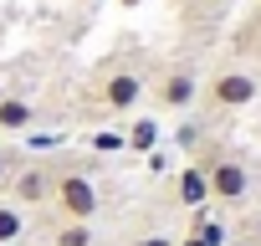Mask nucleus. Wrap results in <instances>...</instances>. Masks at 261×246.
I'll return each mask as SVG.
<instances>
[{
  "label": "nucleus",
  "instance_id": "obj_1",
  "mask_svg": "<svg viewBox=\"0 0 261 246\" xmlns=\"http://www.w3.org/2000/svg\"><path fill=\"white\" fill-rule=\"evenodd\" d=\"M190 164L205 169V180H210V200H215V205L241 210V205L251 200V169H246L241 154H230V149H220V144H200Z\"/></svg>",
  "mask_w": 261,
  "mask_h": 246
},
{
  "label": "nucleus",
  "instance_id": "obj_2",
  "mask_svg": "<svg viewBox=\"0 0 261 246\" xmlns=\"http://www.w3.org/2000/svg\"><path fill=\"white\" fill-rule=\"evenodd\" d=\"M87 92H92V103L108 108V113H134V108L144 103V92H149V72H144L139 62H102V67H92Z\"/></svg>",
  "mask_w": 261,
  "mask_h": 246
},
{
  "label": "nucleus",
  "instance_id": "obj_3",
  "mask_svg": "<svg viewBox=\"0 0 261 246\" xmlns=\"http://www.w3.org/2000/svg\"><path fill=\"white\" fill-rule=\"evenodd\" d=\"M108 210V195H102V185L92 180V175H82V169H62L57 175V190H51V200H46V220H97Z\"/></svg>",
  "mask_w": 261,
  "mask_h": 246
},
{
  "label": "nucleus",
  "instance_id": "obj_4",
  "mask_svg": "<svg viewBox=\"0 0 261 246\" xmlns=\"http://www.w3.org/2000/svg\"><path fill=\"white\" fill-rule=\"evenodd\" d=\"M57 175H62L57 159H21V169H16L11 185H6V200L21 205L26 215H41L46 200H51V190H57Z\"/></svg>",
  "mask_w": 261,
  "mask_h": 246
},
{
  "label": "nucleus",
  "instance_id": "obj_5",
  "mask_svg": "<svg viewBox=\"0 0 261 246\" xmlns=\"http://www.w3.org/2000/svg\"><path fill=\"white\" fill-rule=\"evenodd\" d=\"M200 92H205L210 108H220V113H241V108H251V103L261 97V77H256L251 67H215L210 82H205Z\"/></svg>",
  "mask_w": 261,
  "mask_h": 246
},
{
  "label": "nucleus",
  "instance_id": "obj_6",
  "mask_svg": "<svg viewBox=\"0 0 261 246\" xmlns=\"http://www.w3.org/2000/svg\"><path fill=\"white\" fill-rule=\"evenodd\" d=\"M154 108L159 113H190L200 103V67L195 62H169L159 77H154Z\"/></svg>",
  "mask_w": 261,
  "mask_h": 246
},
{
  "label": "nucleus",
  "instance_id": "obj_7",
  "mask_svg": "<svg viewBox=\"0 0 261 246\" xmlns=\"http://www.w3.org/2000/svg\"><path fill=\"white\" fill-rule=\"evenodd\" d=\"M26 241L31 246H102V231L97 220H46L41 215Z\"/></svg>",
  "mask_w": 261,
  "mask_h": 246
},
{
  "label": "nucleus",
  "instance_id": "obj_8",
  "mask_svg": "<svg viewBox=\"0 0 261 246\" xmlns=\"http://www.w3.org/2000/svg\"><path fill=\"white\" fill-rule=\"evenodd\" d=\"M31 123H36V103L26 97V92H6V97H0V134H26L31 129Z\"/></svg>",
  "mask_w": 261,
  "mask_h": 246
},
{
  "label": "nucleus",
  "instance_id": "obj_9",
  "mask_svg": "<svg viewBox=\"0 0 261 246\" xmlns=\"http://www.w3.org/2000/svg\"><path fill=\"white\" fill-rule=\"evenodd\" d=\"M174 200H179L185 210H205V200H210V180H205L200 164H185V169L174 175Z\"/></svg>",
  "mask_w": 261,
  "mask_h": 246
},
{
  "label": "nucleus",
  "instance_id": "obj_10",
  "mask_svg": "<svg viewBox=\"0 0 261 246\" xmlns=\"http://www.w3.org/2000/svg\"><path fill=\"white\" fill-rule=\"evenodd\" d=\"M26 236H31V215L0 195V246H21Z\"/></svg>",
  "mask_w": 261,
  "mask_h": 246
},
{
  "label": "nucleus",
  "instance_id": "obj_11",
  "mask_svg": "<svg viewBox=\"0 0 261 246\" xmlns=\"http://www.w3.org/2000/svg\"><path fill=\"white\" fill-rule=\"evenodd\" d=\"M123 144L134 149V154H154V144H159V123H154V118H134V123H128V134H123Z\"/></svg>",
  "mask_w": 261,
  "mask_h": 246
},
{
  "label": "nucleus",
  "instance_id": "obj_12",
  "mask_svg": "<svg viewBox=\"0 0 261 246\" xmlns=\"http://www.w3.org/2000/svg\"><path fill=\"white\" fill-rule=\"evenodd\" d=\"M21 159H26V154H16V149H6V144H0V195H6V185H11V175L21 169Z\"/></svg>",
  "mask_w": 261,
  "mask_h": 246
},
{
  "label": "nucleus",
  "instance_id": "obj_13",
  "mask_svg": "<svg viewBox=\"0 0 261 246\" xmlns=\"http://www.w3.org/2000/svg\"><path fill=\"white\" fill-rule=\"evenodd\" d=\"M174 144H179L185 154H195V149L205 144V139H200V123H179V134H174Z\"/></svg>",
  "mask_w": 261,
  "mask_h": 246
},
{
  "label": "nucleus",
  "instance_id": "obj_14",
  "mask_svg": "<svg viewBox=\"0 0 261 246\" xmlns=\"http://www.w3.org/2000/svg\"><path fill=\"white\" fill-rule=\"evenodd\" d=\"M128 246H174V236L169 231H144V236H134Z\"/></svg>",
  "mask_w": 261,
  "mask_h": 246
},
{
  "label": "nucleus",
  "instance_id": "obj_15",
  "mask_svg": "<svg viewBox=\"0 0 261 246\" xmlns=\"http://www.w3.org/2000/svg\"><path fill=\"white\" fill-rule=\"evenodd\" d=\"M92 149H97V154H102V149H123V139H118V134H97Z\"/></svg>",
  "mask_w": 261,
  "mask_h": 246
},
{
  "label": "nucleus",
  "instance_id": "obj_16",
  "mask_svg": "<svg viewBox=\"0 0 261 246\" xmlns=\"http://www.w3.org/2000/svg\"><path fill=\"white\" fill-rule=\"evenodd\" d=\"M174 246H210L205 236H195V231H185V236H174Z\"/></svg>",
  "mask_w": 261,
  "mask_h": 246
},
{
  "label": "nucleus",
  "instance_id": "obj_17",
  "mask_svg": "<svg viewBox=\"0 0 261 246\" xmlns=\"http://www.w3.org/2000/svg\"><path fill=\"white\" fill-rule=\"evenodd\" d=\"M225 246H251V241H246V236H230V241H225Z\"/></svg>",
  "mask_w": 261,
  "mask_h": 246
},
{
  "label": "nucleus",
  "instance_id": "obj_18",
  "mask_svg": "<svg viewBox=\"0 0 261 246\" xmlns=\"http://www.w3.org/2000/svg\"><path fill=\"white\" fill-rule=\"evenodd\" d=\"M6 92H11V87H6V72H0V97H6Z\"/></svg>",
  "mask_w": 261,
  "mask_h": 246
},
{
  "label": "nucleus",
  "instance_id": "obj_19",
  "mask_svg": "<svg viewBox=\"0 0 261 246\" xmlns=\"http://www.w3.org/2000/svg\"><path fill=\"white\" fill-rule=\"evenodd\" d=\"M123 6H139V0H123Z\"/></svg>",
  "mask_w": 261,
  "mask_h": 246
}]
</instances>
